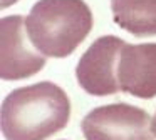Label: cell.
Masks as SVG:
<instances>
[{"label":"cell","instance_id":"obj_1","mask_svg":"<svg viewBox=\"0 0 156 140\" xmlns=\"http://www.w3.org/2000/svg\"><path fill=\"white\" fill-rule=\"evenodd\" d=\"M69 117L67 93L52 82L12 90L0 107V127L5 140H45L64 128Z\"/></svg>","mask_w":156,"mask_h":140},{"label":"cell","instance_id":"obj_2","mask_svg":"<svg viewBox=\"0 0 156 140\" xmlns=\"http://www.w3.org/2000/svg\"><path fill=\"white\" fill-rule=\"evenodd\" d=\"M25 28L42 55L64 58L89 35L92 12L84 0H39L25 18Z\"/></svg>","mask_w":156,"mask_h":140},{"label":"cell","instance_id":"obj_3","mask_svg":"<svg viewBox=\"0 0 156 140\" xmlns=\"http://www.w3.org/2000/svg\"><path fill=\"white\" fill-rule=\"evenodd\" d=\"M146 110L124 102L96 107L81 122L86 140H154Z\"/></svg>","mask_w":156,"mask_h":140},{"label":"cell","instance_id":"obj_4","mask_svg":"<svg viewBox=\"0 0 156 140\" xmlns=\"http://www.w3.org/2000/svg\"><path fill=\"white\" fill-rule=\"evenodd\" d=\"M126 42L116 35H102L89 45L76 67L82 90L94 97L112 95L119 88L118 63Z\"/></svg>","mask_w":156,"mask_h":140},{"label":"cell","instance_id":"obj_5","mask_svg":"<svg viewBox=\"0 0 156 140\" xmlns=\"http://www.w3.org/2000/svg\"><path fill=\"white\" fill-rule=\"evenodd\" d=\"M25 18L9 15L0 20V77L2 80H22L35 75L45 65V55L35 52L25 35Z\"/></svg>","mask_w":156,"mask_h":140},{"label":"cell","instance_id":"obj_6","mask_svg":"<svg viewBox=\"0 0 156 140\" xmlns=\"http://www.w3.org/2000/svg\"><path fill=\"white\" fill-rule=\"evenodd\" d=\"M122 92L138 98L156 97V43H126L118 63Z\"/></svg>","mask_w":156,"mask_h":140},{"label":"cell","instance_id":"obj_7","mask_svg":"<svg viewBox=\"0 0 156 140\" xmlns=\"http://www.w3.org/2000/svg\"><path fill=\"white\" fill-rule=\"evenodd\" d=\"M112 20L134 37L156 35V0H111Z\"/></svg>","mask_w":156,"mask_h":140},{"label":"cell","instance_id":"obj_8","mask_svg":"<svg viewBox=\"0 0 156 140\" xmlns=\"http://www.w3.org/2000/svg\"><path fill=\"white\" fill-rule=\"evenodd\" d=\"M17 2V0H2V7H9V5H14V3Z\"/></svg>","mask_w":156,"mask_h":140},{"label":"cell","instance_id":"obj_9","mask_svg":"<svg viewBox=\"0 0 156 140\" xmlns=\"http://www.w3.org/2000/svg\"><path fill=\"white\" fill-rule=\"evenodd\" d=\"M151 130H153V133L156 135V113H154V117H153V120H151Z\"/></svg>","mask_w":156,"mask_h":140}]
</instances>
